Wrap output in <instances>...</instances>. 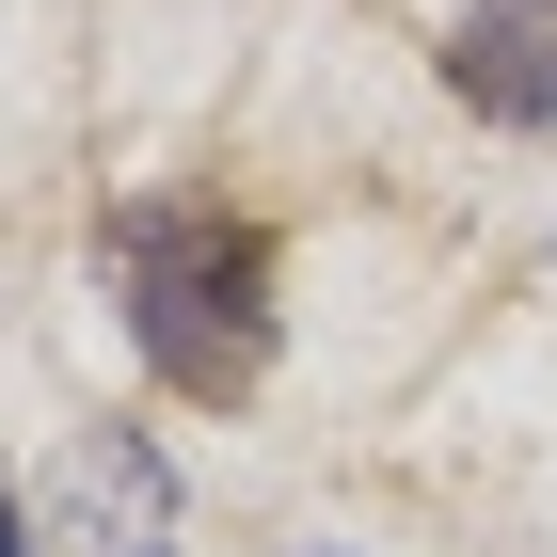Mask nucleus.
<instances>
[{"label":"nucleus","mask_w":557,"mask_h":557,"mask_svg":"<svg viewBox=\"0 0 557 557\" xmlns=\"http://www.w3.org/2000/svg\"><path fill=\"white\" fill-rule=\"evenodd\" d=\"M446 81H462V112H494V128H557V0H462Z\"/></svg>","instance_id":"2"},{"label":"nucleus","mask_w":557,"mask_h":557,"mask_svg":"<svg viewBox=\"0 0 557 557\" xmlns=\"http://www.w3.org/2000/svg\"><path fill=\"white\" fill-rule=\"evenodd\" d=\"M112 271H128V335L175 398H256L271 383V256L256 223L223 208H128L112 223Z\"/></svg>","instance_id":"1"},{"label":"nucleus","mask_w":557,"mask_h":557,"mask_svg":"<svg viewBox=\"0 0 557 557\" xmlns=\"http://www.w3.org/2000/svg\"><path fill=\"white\" fill-rule=\"evenodd\" d=\"M0 557H16V494H0Z\"/></svg>","instance_id":"3"}]
</instances>
